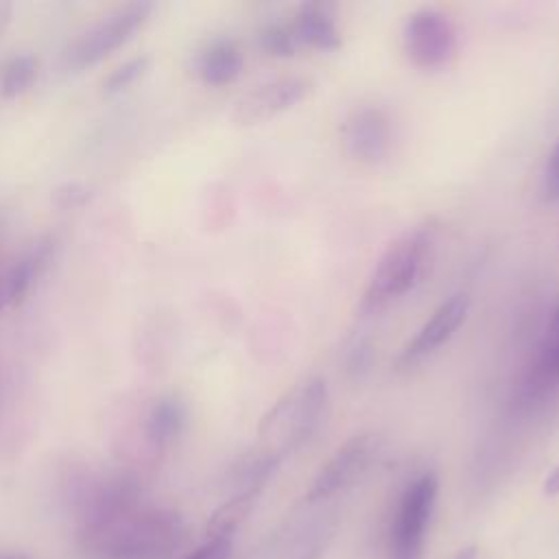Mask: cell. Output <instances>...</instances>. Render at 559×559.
I'll use <instances>...</instances> for the list:
<instances>
[{
	"label": "cell",
	"instance_id": "25",
	"mask_svg": "<svg viewBox=\"0 0 559 559\" xmlns=\"http://www.w3.org/2000/svg\"><path fill=\"white\" fill-rule=\"evenodd\" d=\"M10 16H12V8L10 5H0V32H3L5 25L10 23Z\"/></svg>",
	"mask_w": 559,
	"mask_h": 559
},
{
	"label": "cell",
	"instance_id": "27",
	"mask_svg": "<svg viewBox=\"0 0 559 559\" xmlns=\"http://www.w3.org/2000/svg\"><path fill=\"white\" fill-rule=\"evenodd\" d=\"M8 306V300H5V282L3 278H0V311H3Z\"/></svg>",
	"mask_w": 559,
	"mask_h": 559
},
{
	"label": "cell",
	"instance_id": "18",
	"mask_svg": "<svg viewBox=\"0 0 559 559\" xmlns=\"http://www.w3.org/2000/svg\"><path fill=\"white\" fill-rule=\"evenodd\" d=\"M258 45L271 58H293L300 49L291 25H267L258 36Z\"/></svg>",
	"mask_w": 559,
	"mask_h": 559
},
{
	"label": "cell",
	"instance_id": "16",
	"mask_svg": "<svg viewBox=\"0 0 559 559\" xmlns=\"http://www.w3.org/2000/svg\"><path fill=\"white\" fill-rule=\"evenodd\" d=\"M555 380H559V330L548 332L537 363L528 374L524 391L528 398L544 396Z\"/></svg>",
	"mask_w": 559,
	"mask_h": 559
},
{
	"label": "cell",
	"instance_id": "21",
	"mask_svg": "<svg viewBox=\"0 0 559 559\" xmlns=\"http://www.w3.org/2000/svg\"><path fill=\"white\" fill-rule=\"evenodd\" d=\"M542 193L546 202H559V143L548 156L546 169H544V182H542Z\"/></svg>",
	"mask_w": 559,
	"mask_h": 559
},
{
	"label": "cell",
	"instance_id": "7",
	"mask_svg": "<svg viewBox=\"0 0 559 559\" xmlns=\"http://www.w3.org/2000/svg\"><path fill=\"white\" fill-rule=\"evenodd\" d=\"M313 93V80L302 75L278 77L245 93L232 112L236 125H258L295 108Z\"/></svg>",
	"mask_w": 559,
	"mask_h": 559
},
{
	"label": "cell",
	"instance_id": "22",
	"mask_svg": "<svg viewBox=\"0 0 559 559\" xmlns=\"http://www.w3.org/2000/svg\"><path fill=\"white\" fill-rule=\"evenodd\" d=\"M230 555H232V539L223 537V539H208L206 546L197 548L186 559H230Z\"/></svg>",
	"mask_w": 559,
	"mask_h": 559
},
{
	"label": "cell",
	"instance_id": "29",
	"mask_svg": "<svg viewBox=\"0 0 559 559\" xmlns=\"http://www.w3.org/2000/svg\"><path fill=\"white\" fill-rule=\"evenodd\" d=\"M0 559H23V557H16V555H5V557H0Z\"/></svg>",
	"mask_w": 559,
	"mask_h": 559
},
{
	"label": "cell",
	"instance_id": "13",
	"mask_svg": "<svg viewBox=\"0 0 559 559\" xmlns=\"http://www.w3.org/2000/svg\"><path fill=\"white\" fill-rule=\"evenodd\" d=\"M243 71V53L232 40L210 42L197 58V73L208 86H228L239 80Z\"/></svg>",
	"mask_w": 559,
	"mask_h": 559
},
{
	"label": "cell",
	"instance_id": "17",
	"mask_svg": "<svg viewBox=\"0 0 559 559\" xmlns=\"http://www.w3.org/2000/svg\"><path fill=\"white\" fill-rule=\"evenodd\" d=\"M38 77V60L29 53L14 56L0 69V95L5 99H16L25 95Z\"/></svg>",
	"mask_w": 559,
	"mask_h": 559
},
{
	"label": "cell",
	"instance_id": "28",
	"mask_svg": "<svg viewBox=\"0 0 559 559\" xmlns=\"http://www.w3.org/2000/svg\"><path fill=\"white\" fill-rule=\"evenodd\" d=\"M550 330H559V304H557V308H555V313H552V321H550Z\"/></svg>",
	"mask_w": 559,
	"mask_h": 559
},
{
	"label": "cell",
	"instance_id": "24",
	"mask_svg": "<svg viewBox=\"0 0 559 559\" xmlns=\"http://www.w3.org/2000/svg\"><path fill=\"white\" fill-rule=\"evenodd\" d=\"M544 494L546 496H559V465L552 467L544 481Z\"/></svg>",
	"mask_w": 559,
	"mask_h": 559
},
{
	"label": "cell",
	"instance_id": "14",
	"mask_svg": "<svg viewBox=\"0 0 559 559\" xmlns=\"http://www.w3.org/2000/svg\"><path fill=\"white\" fill-rule=\"evenodd\" d=\"M184 426H186L184 402L175 396H162L151 404L147 413L145 435L156 450H162L182 435Z\"/></svg>",
	"mask_w": 559,
	"mask_h": 559
},
{
	"label": "cell",
	"instance_id": "2",
	"mask_svg": "<svg viewBox=\"0 0 559 559\" xmlns=\"http://www.w3.org/2000/svg\"><path fill=\"white\" fill-rule=\"evenodd\" d=\"M439 228L441 226L437 217H426L400 234L385 250L369 276L363 295L365 311L382 308L391 300L409 293L424 278L439 236Z\"/></svg>",
	"mask_w": 559,
	"mask_h": 559
},
{
	"label": "cell",
	"instance_id": "15",
	"mask_svg": "<svg viewBox=\"0 0 559 559\" xmlns=\"http://www.w3.org/2000/svg\"><path fill=\"white\" fill-rule=\"evenodd\" d=\"M258 498V489H245L212 511L208 520V539L230 537L241 522L252 513Z\"/></svg>",
	"mask_w": 559,
	"mask_h": 559
},
{
	"label": "cell",
	"instance_id": "8",
	"mask_svg": "<svg viewBox=\"0 0 559 559\" xmlns=\"http://www.w3.org/2000/svg\"><path fill=\"white\" fill-rule=\"evenodd\" d=\"M376 452H378L376 435L361 433L350 437L341 448H337V452L319 470L313 485L308 487L306 498L315 502V500L330 498L337 491L350 487L363 476V472L369 467Z\"/></svg>",
	"mask_w": 559,
	"mask_h": 559
},
{
	"label": "cell",
	"instance_id": "19",
	"mask_svg": "<svg viewBox=\"0 0 559 559\" xmlns=\"http://www.w3.org/2000/svg\"><path fill=\"white\" fill-rule=\"evenodd\" d=\"M149 56H141L134 58L121 66H117L104 82V95H119L123 90H127L132 84H136L147 71H149Z\"/></svg>",
	"mask_w": 559,
	"mask_h": 559
},
{
	"label": "cell",
	"instance_id": "26",
	"mask_svg": "<svg viewBox=\"0 0 559 559\" xmlns=\"http://www.w3.org/2000/svg\"><path fill=\"white\" fill-rule=\"evenodd\" d=\"M454 559H476V546H465Z\"/></svg>",
	"mask_w": 559,
	"mask_h": 559
},
{
	"label": "cell",
	"instance_id": "20",
	"mask_svg": "<svg viewBox=\"0 0 559 559\" xmlns=\"http://www.w3.org/2000/svg\"><path fill=\"white\" fill-rule=\"evenodd\" d=\"M93 197V191L82 182H64L53 191V202L60 208H80L88 204Z\"/></svg>",
	"mask_w": 559,
	"mask_h": 559
},
{
	"label": "cell",
	"instance_id": "3",
	"mask_svg": "<svg viewBox=\"0 0 559 559\" xmlns=\"http://www.w3.org/2000/svg\"><path fill=\"white\" fill-rule=\"evenodd\" d=\"M326 409L328 385L324 378L313 376L291 387L260 420L258 435L269 443L267 452L282 457L302 446L324 422Z\"/></svg>",
	"mask_w": 559,
	"mask_h": 559
},
{
	"label": "cell",
	"instance_id": "9",
	"mask_svg": "<svg viewBox=\"0 0 559 559\" xmlns=\"http://www.w3.org/2000/svg\"><path fill=\"white\" fill-rule=\"evenodd\" d=\"M467 313L470 297L465 293H454L448 300H443L426 319V324L417 330V335L404 345V350L396 359V369H409L422 359L437 352L465 324Z\"/></svg>",
	"mask_w": 559,
	"mask_h": 559
},
{
	"label": "cell",
	"instance_id": "6",
	"mask_svg": "<svg viewBox=\"0 0 559 559\" xmlns=\"http://www.w3.org/2000/svg\"><path fill=\"white\" fill-rule=\"evenodd\" d=\"M439 483L435 474H422L402 494L391 533L393 559H420L424 533L435 509Z\"/></svg>",
	"mask_w": 559,
	"mask_h": 559
},
{
	"label": "cell",
	"instance_id": "10",
	"mask_svg": "<svg viewBox=\"0 0 559 559\" xmlns=\"http://www.w3.org/2000/svg\"><path fill=\"white\" fill-rule=\"evenodd\" d=\"M348 154L363 165H378L391 149V125L380 108L354 110L341 130Z\"/></svg>",
	"mask_w": 559,
	"mask_h": 559
},
{
	"label": "cell",
	"instance_id": "1",
	"mask_svg": "<svg viewBox=\"0 0 559 559\" xmlns=\"http://www.w3.org/2000/svg\"><path fill=\"white\" fill-rule=\"evenodd\" d=\"M184 537L182 520L169 511H127L114 520L84 526L82 550L95 559H162Z\"/></svg>",
	"mask_w": 559,
	"mask_h": 559
},
{
	"label": "cell",
	"instance_id": "5",
	"mask_svg": "<svg viewBox=\"0 0 559 559\" xmlns=\"http://www.w3.org/2000/svg\"><path fill=\"white\" fill-rule=\"evenodd\" d=\"M402 45L415 66L426 71L441 69L457 56V27L448 14L435 8H422L406 19Z\"/></svg>",
	"mask_w": 559,
	"mask_h": 559
},
{
	"label": "cell",
	"instance_id": "12",
	"mask_svg": "<svg viewBox=\"0 0 559 559\" xmlns=\"http://www.w3.org/2000/svg\"><path fill=\"white\" fill-rule=\"evenodd\" d=\"M300 47L319 51H335L341 47V34L335 23V8L330 3H306L291 23Z\"/></svg>",
	"mask_w": 559,
	"mask_h": 559
},
{
	"label": "cell",
	"instance_id": "11",
	"mask_svg": "<svg viewBox=\"0 0 559 559\" xmlns=\"http://www.w3.org/2000/svg\"><path fill=\"white\" fill-rule=\"evenodd\" d=\"M56 254V241L51 236H45L36 241L3 276L5 282V300L8 308H19L25 304L38 280L47 274L51 267Z\"/></svg>",
	"mask_w": 559,
	"mask_h": 559
},
{
	"label": "cell",
	"instance_id": "4",
	"mask_svg": "<svg viewBox=\"0 0 559 559\" xmlns=\"http://www.w3.org/2000/svg\"><path fill=\"white\" fill-rule=\"evenodd\" d=\"M151 12L154 5L147 0H136V3L117 8L71 47L66 53V66L73 71H84L104 62L145 27Z\"/></svg>",
	"mask_w": 559,
	"mask_h": 559
},
{
	"label": "cell",
	"instance_id": "23",
	"mask_svg": "<svg viewBox=\"0 0 559 559\" xmlns=\"http://www.w3.org/2000/svg\"><path fill=\"white\" fill-rule=\"evenodd\" d=\"M369 359H372V348H369V343L361 341V343L352 350V354H350V369L356 372V374L365 372V369L369 367Z\"/></svg>",
	"mask_w": 559,
	"mask_h": 559
}]
</instances>
